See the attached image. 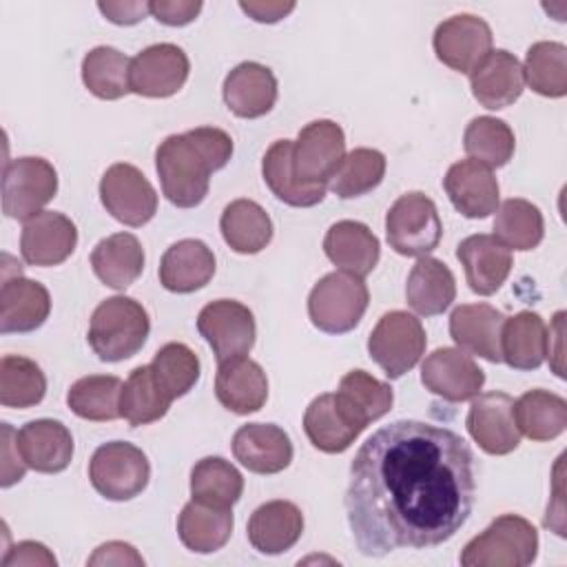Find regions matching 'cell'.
<instances>
[{
	"mask_svg": "<svg viewBox=\"0 0 567 567\" xmlns=\"http://www.w3.org/2000/svg\"><path fill=\"white\" fill-rule=\"evenodd\" d=\"M55 556L35 540H22L16 547H11L7 551V556L2 558V567H18V565H44V567H55Z\"/></svg>",
	"mask_w": 567,
	"mask_h": 567,
	"instance_id": "816d5d0a",
	"label": "cell"
},
{
	"mask_svg": "<svg viewBox=\"0 0 567 567\" xmlns=\"http://www.w3.org/2000/svg\"><path fill=\"white\" fill-rule=\"evenodd\" d=\"M339 405L350 416L352 423H357L361 430H365L372 421L381 419L392 410V388L365 370H350L334 392Z\"/></svg>",
	"mask_w": 567,
	"mask_h": 567,
	"instance_id": "836d02e7",
	"label": "cell"
},
{
	"mask_svg": "<svg viewBox=\"0 0 567 567\" xmlns=\"http://www.w3.org/2000/svg\"><path fill=\"white\" fill-rule=\"evenodd\" d=\"M97 9L113 24H137L140 20H144L151 13L148 2H135V0H126V2H109L106 0V2H97Z\"/></svg>",
	"mask_w": 567,
	"mask_h": 567,
	"instance_id": "db71d44e",
	"label": "cell"
},
{
	"mask_svg": "<svg viewBox=\"0 0 567 567\" xmlns=\"http://www.w3.org/2000/svg\"><path fill=\"white\" fill-rule=\"evenodd\" d=\"M432 44L445 66L470 73L492 51V29L474 13H458L436 27Z\"/></svg>",
	"mask_w": 567,
	"mask_h": 567,
	"instance_id": "9a60e30c",
	"label": "cell"
},
{
	"mask_svg": "<svg viewBox=\"0 0 567 567\" xmlns=\"http://www.w3.org/2000/svg\"><path fill=\"white\" fill-rule=\"evenodd\" d=\"M443 224L436 204L419 193L401 195L385 215V237L403 257H427L441 241Z\"/></svg>",
	"mask_w": 567,
	"mask_h": 567,
	"instance_id": "8992f818",
	"label": "cell"
},
{
	"mask_svg": "<svg viewBox=\"0 0 567 567\" xmlns=\"http://www.w3.org/2000/svg\"><path fill=\"white\" fill-rule=\"evenodd\" d=\"M233 155V137L217 126H197L168 135L155 151L162 193L177 208H195L208 195L210 173Z\"/></svg>",
	"mask_w": 567,
	"mask_h": 567,
	"instance_id": "7a4b0ae2",
	"label": "cell"
},
{
	"mask_svg": "<svg viewBox=\"0 0 567 567\" xmlns=\"http://www.w3.org/2000/svg\"><path fill=\"white\" fill-rule=\"evenodd\" d=\"M239 7L244 13H248L257 22H279L295 9V2H264V0L246 2V0H241Z\"/></svg>",
	"mask_w": 567,
	"mask_h": 567,
	"instance_id": "9f6ffc18",
	"label": "cell"
},
{
	"mask_svg": "<svg viewBox=\"0 0 567 567\" xmlns=\"http://www.w3.org/2000/svg\"><path fill=\"white\" fill-rule=\"evenodd\" d=\"M261 175L266 186L277 199L288 206L308 208L319 204L326 197V186H306L299 184L292 173V142L277 140L268 146L261 159Z\"/></svg>",
	"mask_w": 567,
	"mask_h": 567,
	"instance_id": "8d00e7d4",
	"label": "cell"
},
{
	"mask_svg": "<svg viewBox=\"0 0 567 567\" xmlns=\"http://www.w3.org/2000/svg\"><path fill=\"white\" fill-rule=\"evenodd\" d=\"M235 458L255 474H277L292 461L290 436L275 423H246L233 436Z\"/></svg>",
	"mask_w": 567,
	"mask_h": 567,
	"instance_id": "603a6c76",
	"label": "cell"
},
{
	"mask_svg": "<svg viewBox=\"0 0 567 567\" xmlns=\"http://www.w3.org/2000/svg\"><path fill=\"white\" fill-rule=\"evenodd\" d=\"M233 525L235 520L230 509L190 501L177 518V534L186 549L195 554H213L228 543Z\"/></svg>",
	"mask_w": 567,
	"mask_h": 567,
	"instance_id": "e575fe53",
	"label": "cell"
},
{
	"mask_svg": "<svg viewBox=\"0 0 567 567\" xmlns=\"http://www.w3.org/2000/svg\"><path fill=\"white\" fill-rule=\"evenodd\" d=\"M58 193V173L42 157H18L7 162L2 177V213L11 219L27 221Z\"/></svg>",
	"mask_w": 567,
	"mask_h": 567,
	"instance_id": "9c48e42d",
	"label": "cell"
},
{
	"mask_svg": "<svg viewBox=\"0 0 567 567\" xmlns=\"http://www.w3.org/2000/svg\"><path fill=\"white\" fill-rule=\"evenodd\" d=\"M323 252L341 270L365 277L379 264L381 246L365 224L341 219L328 228L323 237Z\"/></svg>",
	"mask_w": 567,
	"mask_h": 567,
	"instance_id": "83f0119b",
	"label": "cell"
},
{
	"mask_svg": "<svg viewBox=\"0 0 567 567\" xmlns=\"http://www.w3.org/2000/svg\"><path fill=\"white\" fill-rule=\"evenodd\" d=\"M303 430L308 441L326 454L346 452L363 432L343 412L334 392L319 394L310 401V405L303 412Z\"/></svg>",
	"mask_w": 567,
	"mask_h": 567,
	"instance_id": "f546056e",
	"label": "cell"
},
{
	"mask_svg": "<svg viewBox=\"0 0 567 567\" xmlns=\"http://www.w3.org/2000/svg\"><path fill=\"white\" fill-rule=\"evenodd\" d=\"M27 463L22 461V454L16 445V432L9 423H2V476L0 485L11 487L24 476Z\"/></svg>",
	"mask_w": 567,
	"mask_h": 567,
	"instance_id": "f907efd6",
	"label": "cell"
},
{
	"mask_svg": "<svg viewBox=\"0 0 567 567\" xmlns=\"http://www.w3.org/2000/svg\"><path fill=\"white\" fill-rule=\"evenodd\" d=\"M91 266L104 286L124 290L144 270V248L135 235L113 233L97 241L91 252Z\"/></svg>",
	"mask_w": 567,
	"mask_h": 567,
	"instance_id": "4dcf8cb0",
	"label": "cell"
},
{
	"mask_svg": "<svg viewBox=\"0 0 567 567\" xmlns=\"http://www.w3.org/2000/svg\"><path fill=\"white\" fill-rule=\"evenodd\" d=\"M224 102L237 115L255 120L266 115L277 102V78L259 62L237 64L224 80Z\"/></svg>",
	"mask_w": 567,
	"mask_h": 567,
	"instance_id": "484cf974",
	"label": "cell"
},
{
	"mask_svg": "<svg viewBox=\"0 0 567 567\" xmlns=\"http://www.w3.org/2000/svg\"><path fill=\"white\" fill-rule=\"evenodd\" d=\"M538 532L518 516L503 514L494 518L461 551L463 567H525L536 560Z\"/></svg>",
	"mask_w": 567,
	"mask_h": 567,
	"instance_id": "277c9868",
	"label": "cell"
},
{
	"mask_svg": "<svg viewBox=\"0 0 567 567\" xmlns=\"http://www.w3.org/2000/svg\"><path fill=\"white\" fill-rule=\"evenodd\" d=\"M385 175V155L377 148L350 151L330 179V188L341 199H352L370 193Z\"/></svg>",
	"mask_w": 567,
	"mask_h": 567,
	"instance_id": "c3c4849f",
	"label": "cell"
},
{
	"mask_svg": "<svg viewBox=\"0 0 567 567\" xmlns=\"http://www.w3.org/2000/svg\"><path fill=\"white\" fill-rule=\"evenodd\" d=\"M543 235H545V221L536 204L520 197H512L498 206V213L494 219V237L505 248L532 250L543 241Z\"/></svg>",
	"mask_w": 567,
	"mask_h": 567,
	"instance_id": "b9f144b4",
	"label": "cell"
},
{
	"mask_svg": "<svg viewBox=\"0 0 567 567\" xmlns=\"http://www.w3.org/2000/svg\"><path fill=\"white\" fill-rule=\"evenodd\" d=\"M456 257L465 268V279L472 292L489 297L507 279L514 259L494 235H470L456 246Z\"/></svg>",
	"mask_w": 567,
	"mask_h": 567,
	"instance_id": "7402d4cb",
	"label": "cell"
},
{
	"mask_svg": "<svg viewBox=\"0 0 567 567\" xmlns=\"http://www.w3.org/2000/svg\"><path fill=\"white\" fill-rule=\"evenodd\" d=\"M151 13L155 16L157 22L168 24V27H184L197 18L202 11L199 0H155L148 2Z\"/></svg>",
	"mask_w": 567,
	"mask_h": 567,
	"instance_id": "681fc988",
	"label": "cell"
},
{
	"mask_svg": "<svg viewBox=\"0 0 567 567\" xmlns=\"http://www.w3.org/2000/svg\"><path fill=\"white\" fill-rule=\"evenodd\" d=\"M100 199L113 219L133 228L148 224L157 213L155 188L140 168L126 162H117L104 171Z\"/></svg>",
	"mask_w": 567,
	"mask_h": 567,
	"instance_id": "8fae6325",
	"label": "cell"
},
{
	"mask_svg": "<svg viewBox=\"0 0 567 567\" xmlns=\"http://www.w3.org/2000/svg\"><path fill=\"white\" fill-rule=\"evenodd\" d=\"M563 334H565V310H558L549 323L547 330V348H545V357L549 359L551 370L556 372V377H565V350H563Z\"/></svg>",
	"mask_w": 567,
	"mask_h": 567,
	"instance_id": "11a10c76",
	"label": "cell"
},
{
	"mask_svg": "<svg viewBox=\"0 0 567 567\" xmlns=\"http://www.w3.org/2000/svg\"><path fill=\"white\" fill-rule=\"evenodd\" d=\"M217 401L235 414H252L268 399V379L261 365L248 357L219 361L215 377Z\"/></svg>",
	"mask_w": 567,
	"mask_h": 567,
	"instance_id": "cb8c5ba5",
	"label": "cell"
},
{
	"mask_svg": "<svg viewBox=\"0 0 567 567\" xmlns=\"http://www.w3.org/2000/svg\"><path fill=\"white\" fill-rule=\"evenodd\" d=\"M197 330L213 348L217 361L248 354L257 337L250 308L235 299H217L206 303L197 315Z\"/></svg>",
	"mask_w": 567,
	"mask_h": 567,
	"instance_id": "7c38bea8",
	"label": "cell"
},
{
	"mask_svg": "<svg viewBox=\"0 0 567 567\" xmlns=\"http://www.w3.org/2000/svg\"><path fill=\"white\" fill-rule=\"evenodd\" d=\"M219 230L224 241L239 255H255L272 239V221L252 199L230 202L221 213Z\"/></svg>",
	"mask_w": 567,
	"mask_h": 567,
	"instance_id": "74e56055",
	"label": "cell"
},
{
	"mask_svg": "<svg viewBox=\"0 0 567 567\" xmlns=\"http://www.w3.org/2000/svg\"><path fill=\"white\" fill-rule=\"evenodd\" d=\"M476 498L474 454L450 427L401 419L361 443L346 489V516L363 556L427 549L450 540Z\"/></svg>",
	"mask_w": 567,
	"mask_h": 567,
	"instance_id": "6da1fadb",
	"label": "cell"
},
{
	"mask_svg": "<svg viewBox=\"0 0 567 567\" xmlns=\"http://www.w3.org/2000/svg\"><path fill=\"white\" fill-rule=\"evenodd\" d=\"M463 146L470 159H476L487 168H501L512 159L516 137L507 122L498 117L481 115L467 124L463 135Z\"/></svg>",
	"mask_w": 567,
	"mask_h": 567,
	"instance_id": "f6af8a7d",
	"label": "cell"
},
{
	"mask_svg": "<svg viewBox=\"0 0 567 567\" xmlns=\"http://www.w3.org/2000/svg\"><path fill=\"white\" fill-rule=\"evenodd\" d=\"M188 55L177 44H151L131 60V91L144 97L175 95L188 80Z\"/></svg>",
	"mask_w": 567,
	"mask_h": 567,
	"instance_id": "5bb4252c",
	"label": "cell"
},
{
	"mask_svg": "<svg viewBox=\"0 0 567 567\" xmlns=\"http://www.w3.org/2000/svg\"><path fill=\"white\" fill-rule=\"evenodd\" d=\"M51 312L49 290L22 272L2 279L0 288V332H33Z\"/></svg>",
	"mask_w": 567,
	"mask_h": 567,
	"instance_id": "d4e9b609",
	"label": "cell"
},
{
	"mask_svg": "<svg viewBox=\"0 0 567 567\" xmlns=\"http://www.w3.org/2000/svg\"><path fill=\"white\" fill-rule=\"evenodd\" d=\"M215 275V255L199 239L175 241L159 261V284L171 292H195Z\"/></svg>",
	"mask_w": 567,
	"mask_h": 567,
	"instance_id": "f1b7e54d",
	"label": "cell"
},
{
	"mask_svg": "<svg viewBox=\"0 0 567 567\" xmlns=\"http://www.w3.org/2000/svg\"><path fill=\"white\" fill-rule=\"evenodd\" d=\"M472 95L476 102L489 111L505 109L514 104L523 89V66L518 58L505 49L489 51L472 71H470Z\"/></svg>",
	"mask_w": 567,
	"mask_h": 567,
	"instance_id": "d6986e66",
	"label": "cell"
},
{
	"mask_svg": "<svg viewBox=\"0 0 567 567\" xmlns=\"http://www.w3.org/2000/svg\"><path fill=\"white\" fill-rule=\"evenodd\" d=\"M514 421L532 441H551L567 427V401L549 390H527L514 401Z\"/></svg>",
	"mask_w": 567,
	"mask_h": 567,
	"instance_id": "d590c367",
	"label": "cell"
},
{
	"mask_svg": "<svg viewBox=\"0 0 567 567\" xmlns=\"http://www.w3.org/2000/svg\"><path fill=\"white\" fill-rule=\"evenodd\" d=\"M505 319L489 303H463L450 315V337L463 352L501 363V330Z\"/></svg>",
	"mask_w": 567,
	"mask_h": 567,
	"instance_id": "ffe728a7",
	"label": "cell"
},
{
	"mask_svg": "<svg viewBox=\"0 0 567 567\" xmlns=\"http://www.w3.org/2000/svg\"><path fill=\"white\" fill-rule=\"evenodd\" d=\"M78 244L75 224L55 210H42L27 219L20 235V252L29 266H58L71 257Z\"/></svg>",
	"mask_w": 567,
	"mask_h": 567,
	"instance_id": "e0dca14e",
	"label": "cell"
},
{
	"mask_svg": "<svg viewBox=\"0 0 567 567\" xmlns=\"http://www.w3.org/2000/svg\"><path fill=\"white\" fill-rule=\"evenodd\" d=\"M151 332L148 312L133 297H109L91 315L89 346L109 363L124 361L142 350Z\"/></svg>",
	"mask_w": 567,
	"mask_h": 567,
	"instance_id": "3957f363",
	"label": "cell"
},
{
	"mask_svg": "<svg viewBox=\"0 0 567 567\" xmlns=\"http://www.w3.org/2000/svg\"><path fill=\"white\" fill-rule=\"evenodd\" d=\"M547 326L538 312L520 310L501 330V359L514 370H536L545 361Z\"/></svg>",
	"mask_w": 567,
	"mask_h": 567,
	"instance_id": "d6a6232c",
	"label": "cell"
},
{
	"mask_svg": "<svg viewBox=\"0 0 567 567\" xmlns=\"http://www.w3.org/2000/svg\"><path fill=\"white\" fill-rule=\"evenodd\" d=\"M443 188L454 208L467 219H485L498 206V179L492 168L476 159L452 164L443 177Z\"/></svg>",
	"mask_w": 567,
	"mask_h": 567,
	"instance_id": "ac0fdd59",
	"label": "cell"
},
{
	"mask_svg": "<svg viewBox=\"0 0 567 567\" xmlns=\"http://www.w3.org/2000/svg\"><path fill=\"white\" fill-rule=\"evenodd\" d=\"M148 365L157 388L171 401L188 394L199 379L197 354L186 343H179V341H171L162 346Z\"/></svg>",
	"mask_w": 567,
	"mask_h": 567,
	"instance_id": "bcb514c9",
	"label": "cell"
},
{
	"mask_svg": "<svg viewBox=\"0 0 567 567\" xmlns=\"http://www.w3.org/2000/svg\"><path fill=\"white\" fill-rule=\"evenodd\" d=\"M89 478L95 492L106 501H131L146 489L151 465L137 445L111 441L93 452Z\"/></svg>",
	"mask_w": 567,
	"mask_h": 567,
	"instance_id": "52a82bcc",
	"label": "cell"
},
{
	"mask_svg": "<svg viewBox=\"0 0 567 567\" xmlns=\"http://www.w3.org/2000/svg\"><path fill=\"white\" fill-rule=\"evenodd\" d=\"M523 78L545 97H563L567 93V49L560 42H536L527 49Z\"/></svg>",
	"mask_w": 567,
	"mask_h": 567,
	"instance_id": "7dc6e473",
	"label": "cell"
},
{
	"mask_svg": "<svg viewBox=\"0 0 567 567\" xmlns=\"http://www.w3.org/2000/svg\"><path fill=\"white\" fill-rule=\"evenodd\" d=\"M470 436L487 454L503 456L518 447L520 432L514 421V399L505 392L476 394L465 419Z\"/></svg>",
	"mask_w": 567,
	"mask_h": 567,
	"instance_id": "2e32d148",
	"label": "cell"
},
{
	"mask_svg": "<svg viewBox=\"0 0 567 567\" xmlns=\"http://www.w3.org/2000/svg\"><path fill=\"white\" fill-rule=\"evenodd\" d=\"M425 330L421 321L405 312H385L368 337L370 359L385 372L388 379H401L410 372L425 352Z\"/></svg>",
	"mask_w": 567,
	"mask_h": 567,
	"instance_id": "ba28073f",
	"label": "cell"
},
{
	"mask_svg": "<svg viewBox=\"0 0 567 567\" xmlns=\"http://www.w3.org/2000/svg\"><path fill=\"white\" fill-rule=\"evenodd\" d=\"M171 399L157 388L151 365H140L135 368L128 379L122 385L120 394V416L137 427V425H148L153 421H159L168 408Z\"/></svg>",
	"mask_w": 567,
	"mask_h": 567,
	"instance_id": "7bdbcfd3",
	"label": "cell"
},
{
	"mask_svg": "<svg viewBox=\"0 0 567 567\" xmlns=\"http://www.w3.org/2000/svg\"><path fill=\"white\" fill-rule=\"evenodd\" d=\"M131 60L113 47H95L82 60V82L100 100H120L131 93Z\"/></svg>",
	"mask_w": 567,
	"mask_h": 567,
	"instance_id": "ab89813d",
	"label": "cell"
},
{
	"mask_svg": "<svg viewBox=\"0 0 567 567\" xmlns=\"http://www.w3.org/2000/svg\"><path fill=\"white\" fill-rule=\"evenodd\" d=\"M86 565L95 567V565H133V567H142L144 558L137 554V549L128 543L122 540H111L100 545L93 556L86 560Z\"/></svg>",
	"mask_w": 567,
	"mask_h": 567,
	"instance_id": "f5cc1de1",
	"label": "cell"
},
{
	"mask_svg": "<svg viewBox=\"0 0 567 567\" xmlns=\"http://www.w3.org/2000/svg\"><path fill=\"white\" fill-rule=\"evenodd\" d=\"M248 540L266 556L288 551L303 534V514L290 501H268L248 518Z\"/></svg>",
	"mask_w": 567,
	"mask_h": 567,
	"instance_id": "4316f807",
	"label": "cell"
},
{
	"mask_svg": "<svg viewBox=\"0 0 567 567\" xmlns=\"http://www.w3.org/2000/svg\"><path fill=\"white\" fill-rule=\"evenodd\" d=\"M16 445L27 467L42 474H58L73 458V436L69 427L53 419H35L16 432Z\"/></svg>",
	"mask_w": 567,
	"mask_h": 567,
	"instance_id": "44dd1931",
	"label": "cell"
},
{
	"mask_svg": "<svg viewBox=\"0 0 567 567\" xmlns=\"http://www.w3.org/2000/svg\"><path fill=\"white\" fill-rule=\"evenodd\" d=\"M456 297V281L452 270L434 257H419L405 284L408 306L423 317L445 312Z\"/></svg>",
	"mask_w": 567,
	"mask_h": 567,
	"instance_id": "1f68e13d",
	"label": "cell"
},
{
	"mask_svg": "<svg viewBox=\"0 0 567 567\" xmlns=\"http://www.w3.org/2000/svg\"><path fill=\"white\" fill-rule=\"evenodd\" d=\"M346 157L343 128L332 120L306 124L292 142V173L299 184L326 186Z\"/></svg>",
	"mask_w": 567,
	"mask_h": 567,
	"instance_id": "30bf717a",
	"label": "cell"
},
{
	"mask_svg": "<svg viewBox=\"0 0 567 567\" xmlns=\"http://www.w3.org/2000/svg\"><path fill=\"white\" fill-rule=\"evenodd\" d=\"M244 476L221 456H206L190 470V496L210 507L233 509L241 498Z\"/></svg>",
	"mask_w": 567,
	"mask_h": 567,
	"instance_id": "f35d334b",
	"label": "cell"
},
{
	"mask_svg": "<svg viewBox=\"0 0 567 567\" xmlns=\"http://www.w3.org/2000/svg\"><path fill=\"white\" fill-rule=\"evenodd\" d=\"M370 292L363 277L334 270L321 277L308 295V317L315 328L328 334H343L357 328L368 310Z\"/></svg>",
	"mask_w": 567,
	"mask_h": 567,
	"instance_id": "5b68a950",
	"label": "cell"
},
{
	"mask_svg": "<svg viewBox=\"0 0 567 567\" xmlns=\"http://www.w3.org/2000/svg\"><path fill=\"white\" fill-rule=\"evenodd\" d=\"M122 381L113 374H89L78 379L69 392L66 403L71 412L86 421H113L120 416Z\"/></svg>",
	"mask_w": 567,
	"mask_h": 567,
	"instance_id": "60d3db41",
	"label": "cell"
},
{
	"mask_svg": "<svg viewBox=\"0 0 567 567\" xmlns=\"http://www.w3.org/2000/svg\"><path fill=\"white\" fill-rule=\"evenodd\" d=\"M421 383L450 403H463L481 394L485 372L461 348H436L421 365Z\"/></svg>",
	"mask_w": 567,
	"mask_h": 567,
	"instance_id": "4fadbf2b",
	"label": "cell"
},
{
	"mask_svg": "<svg viewBox=\"0 0 567 567\" xmlns=\"http://www.w3.org/2000/svg\"><path fill=\"white\" fill-rule=\"evenodd\" d=\"M47 394V377L42 368L20 354L0 359V403L4 408L27 410L38 405Z\"/></svg>",
	"mask_w": 567,
	"mask_h": 567,
	"instance_id": "ee69618b",
	"label": "cell"
}]
</instances>
